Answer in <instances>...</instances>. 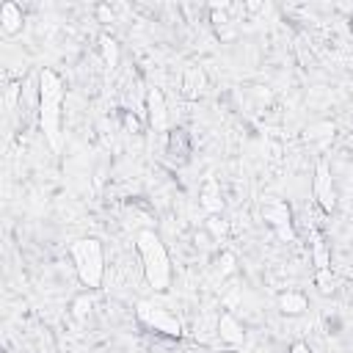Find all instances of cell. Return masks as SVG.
Here are the masks:
<instances>
[{
  "instance_id": "6da1fadb",
  "label": "cell",
  "mask_w": 353,
  "mask_h": 353,
  "mask_svg": "<svg viewBox=\"0 0 353 353\" xmlns=\"http://www.w3.org/2000/svg\"><path fill=\"white\" fill-rule=\"evenodd\" d=\"M36 94H39V130L47 146L52 152H61V119H63V97H66L63 77L55 69L41 66Z\"/></svg>"
},
{
  "instance_id": "7a4b0ae2",
  "label": "cell",
  "mask_w": 353,
  "mask_h": 353,
  "mask_svg": "<svg viewBox=\"0 0 353 353\" xmlns=\"http://www.w3.org/2000/svg\"><path fill=\"white\" fill-rule=\"evenodd\" d=\"M135 251H138L146 284L154 292H165L171 287L174 268H171V256H168V248L160 240V234L154 229H141L135 237Z\"/></svg>"
},
{
  "instance_id": "3957f363",
  "label": "cell",
  "mask_w": 353,
  "mask_h": 353,
  "mask_svg": "<svg viewBox=\"0 0 353 353\" xmlns=\"http://www.w3.org/2000/svg\"><path fill=\"white\" fill-rule=\"evenodd\" d=\"M74 273L85 290H99L105 281V248L99 237H77L69 245Z\"/></svg>"
},
{
  "instance_id": "277c9868",
  "label": "cell",
  "mask_w": 353,
  "mask_h": 353,
  "mask_svg": "<svg viewBox=\"0 0 353 353\" xmlns=\"http://www.w3.org/2000/svg\"><path fill=\"white\" fill-rule=\"evenodd\" d=\"M135 317L141 325H146L149 331H157L163 336H171V339H179L182 336V323L174 312L152 303V301H138L135 303Z\"/></svg>"
},
{
  "instance_id": "5b68a950",
  "label": "cell",
  "mask_w": 353,
  "mask_h": 353,
  "mask_svg": "<svg viewBox=\"0 0 353 353\" xmlns=\"http://www.w3.org/2000/svg\"><path fill=\"white\" fill-rule=\"evenodd\" d=\"M259 215L262 221L273 229V234L281 240V243H292L295 240V226H292V210L287 201L281 199H270L259 207Z\"/></svg>"
},
{
  "instance_id": "8992f818",
  "label": "cell",
  "mask_w": 353,
  "mask_h": 353,
  "mask_svg": "<svg viewBox=\"0 0 353 353\" xmlns=\"http://www.w3.org/2000/svg\"><path fill=\"white\" fill-rule=\"evenodd\" d=\"M312 196L317 201V207L331 215L339 204V196H336V185H334V174H331V165L325 160H317L314 165V176H312Z\"/></svg>"
},
{
  "instance_id": "52a82bcc",
  "label": "cell",
  "mask_w": 353,
  "mask_h": 353,
  "mask_svg": "<svg viewBox=\"0 0 353 353\" xmlns=\"http://www.w3.org/2000/svg\"><path fill=\"white\" fill-rule=\"evenodd\" d=\"M146 124L154 132H163L168 127V105L160 88H149L146 91Z\"/></svg>"
},
{
  "instance_id": "ba28073f",
  "label": "cell",
  "mask_w": 353,
  "mask_h": 353,
  "mask_svg": "<svg viewBox=\"0 0 353 353\" xmlns=\"http://www.w3.org/2000/svg\"><path fill=\"white\" fill-rule=\"evenodd\" d=\"M179 88H182V97H185V99H199V97L204 94V88H207V74H204V69L196 66V63L185 66V69H182V77H179Z\"/></svg>"
},
{
  "instance_id": "9c48e42d",
  "label": "cell",
  "mask_w": 353,
  "mask_h": 353,
  "mask_svg": "<svg viewBox=\"0 0 353 353\" xmlns=\"http://www.w3.org/2000/svg\"><path fill=\"white\" fill-rule=\"evenodd\" d=\"M199 204H201V210H204L207 215H221V210H223L221 185H218V179H215L212 174L204 176V182H201V188H199Z\"/></svg>"
},
{
  "instance_id": "30bf717a",
  "label": "cell",
  "mask_w": 353,
  "mask_h": 353,
  "mask_svg": "<svg viewBox=\"0 0 353 353\" xmlns=\"http://www.w3.org/2000/svg\"><path fill=\"white\" fill-rule=\"evenodd\" d=\"M25 28V14H22V6L14 3V0H6L0 6V30L6 36H19Z\"/></svg>"
},
{
  "instance_id": "8fae6325",
  "label": "cell",
  "mask_w": 353,
  "mask_h": 353,
  "mask_svg": "<svg viewBox=\"0 0 353 353\" xmlns=\"http://www.w3.org/2000/svg\"><path fill=\"white\" fill-rule=\"evenodd\" d=\"M218 336H221V342H226L232 350L245 342V331H243V325L237 323V317H234L232 312H221V317H218Z\"/></svg>"
},
{
  "instance_id": "7c38bea8",
  "label": "cell",
  "mask_w": 353,
  "mask_h": 353,
  "mask_svg": "<svg viewBox=\"0 0 353 353\" xmlns=\"http://www.w3.org/2000/svg\"><path fill=\"white\" fill-rule=\"evenodd\" d=\"M276 306H279L281 314L298 317V314H303V312L309 309V298H306V292H301V290H284V292L276 295Z\"/></svg>"
},
{
  "instance_id": "4fadbf2b",
  "label": "cell",
  "mask_w": 353,
  "mask_h": 353,
  "mask_svg": "<svg viewBox=\"0 0 353 353\" xmlns=\"http://www.w3.org/2000/svg\"><path fill=\"white\" fill-rule=\"evenodd\" d=\"M165 154L171 163H185L188 154H190V138H188V130L176 127L168 132V141H165Z\"/></svg>"
},
{
  "instance_id": "5bb4252c",
  "label": "cell",
  "mask_w": 353,
  "mask_h": 353,
  "mask_svg": "<svg viewBox=\"0 0 353 353\" xmlns=\"http://www.w3.org/2000/svg\"><path fill=\"white\" fill-rule=\"evenodd\" d=\"M312 262L317 270H331V251H328V243L320 232L312 234Z\"/></svg>"
},
{
  "instance_id": "9a60e30c",
  "label": "cell",
  "mask_w": 353,
  "mask_h": 353,
  "mask_svg": "<svg viewBox=\"0 0 353 353\" xmlns=\"http://www.w3.org/2000/svg\"><path fill=\"white\" fill-rule=\"evenodd\" d=\"M99 52H102L105 66L113 72V69L119 66V41H116L110 33H102V36H99Z\"/></svg>"
},
{
  "instance_id": "2e32d148",
  "label": "cell",
  "mask_w": 353,
  "mask_h": 353,
  "mask_svg": "<svg viewBox=\"0 0 353 353\" xmlns=\"http://www.w3.org/2000/svg\"><path fill=\"white\" fill-rule=\"evenodd\" d=\"M88 292H91V290H85L83 295H77V298L72 301V314H74L77 320H85V317H88V312H91V303H94V301H91V295H88Z\"/></svg>"
},
{
  "instance_id": "e0dca14e",
  "label": "cell",
  "mask_w": 353,
  "mask_h": 353,
  "mask_svg": "<svg viewBox=\"0 0 353 353\" xmlns=\"http://www.w3.org/2000/svg\"><path fill=\"white\" fill-rule=\"evenodd\" d=\"M204 226H207V232H210L215 240H218V237H223V234L229 232V226H226V221H223L221 215H207Z\"/></svg>"
},
{
  "instance_id": "ac0fdd59",
  "label": "cell",
  "mask_w": 353,
  "mask_h": 353,
  "mask_svg": "<svg viewBox=\"0 0 353 353\" xmlns=\"http://www.w3.org/2000/svg\"><path fill=\"white\" fill-rule=\"evenodd\" d=\"M314 281H317V290H320V295H331V292L336 290V287H334V276H331V270H317Z\"/></svg>"
},
{
  "instance_id": "d6986e66",
  "label": "cell",
  "mask_w": 353,
  "mask_h": 353,
  "mask_svg": "<svg viewBox=\"0 0 353 353\" xmlns=\"http://www.w3.org/2000/svg\"><path fill=\"white\" fill-rule=\"evenodd\" d=\"M94 17H97V22H102V25H108V22L116 19V17H113V8H110L108 3H97V6H94Z\"/></svg>"
},
{
  "instance_id": "ffe728a7",
  "label": "cell",
  "mask_w": 353,
  "mask_h": 353,
  "mask_svg": "<svg viewBox=\"0 0 353 353\" xmlns=\"http://www.w3.org/2000/svg\"><path fill=\"white\" fill-rule=\"evenodd\" d=\"M17 91H19L17 83H8V85H6V105H8V108H14V102H17Z\"/></svg>"
},
{
  "instance_id": "44dd1931",
  "label": "cell",
  "mask_w": 353,
  "mask_h": 353,
  "mask_svg": "<svg viewBox=\"0 0 353 353\" xmlns=\"http://www.w3.org/2000/svg\"><path fill=\"white\" fill-rule=\"evenodd\" d=\"M124 127H127V130H132V132H138V130H141V121H138L135 116L124 113Z\"/></svg>"
},
{
  "instance_id": "7402d4cb",
  "label": "cell",
  "mask_w": 353,
  "mask_h": 353,
  "mask_svg": "<svg viewBox=\"0 0 353 353\" xmlns=\"http://www.w3.org/2000/svg\"><path fill=\"white\" fill-rule=\"evenodd\" d=\"M290 353H312V350H309V345H306V342H295V345L290 347Z\"/></svg>"
},
{
  "instance_id": "603a6c76",
  "label": "cell",
  "mask_w": 353,
  "mask_h": 353,
  "mask_svg": "<svg viewBox=\"0 0 353 353\" xmlns=\"http://www.w3.org/2000/svg\"><path fill=\"white\" fill-rule=\"evenodd\" d=\"M218 353H237V350H232V347H226V350H218Z\"/></svg>"
}]
</instances>
